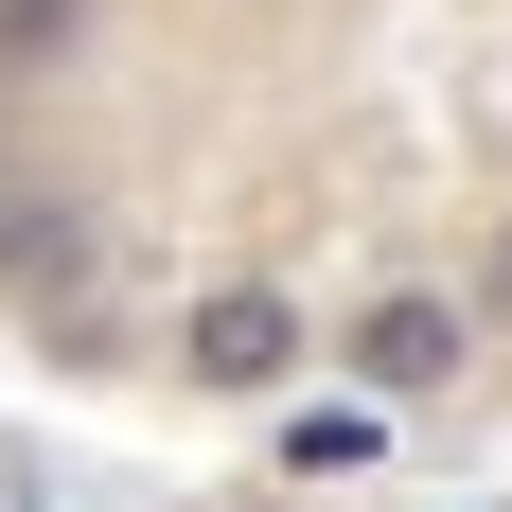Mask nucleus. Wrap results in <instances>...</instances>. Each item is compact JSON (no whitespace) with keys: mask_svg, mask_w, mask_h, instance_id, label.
<instances>
[{"mask_svg":"<svg viewBox=\"0 0 512 512\" xmlns=\"http://www.w3.org/2000/svg\"><path fill=\"white\" fill-rule=\"evenodd\" d=\"M460 354H477V336H460V301H424V283H389V301L336 336V371H354V407H371V424H389V407H424Z\"/></svg>","mask_w":512,"mask_h":512,"instance_id":"1","label":"nucleus"},{"mask_svg":"<svg viewBox=\"0 0 512 512\" xmlns=\"http://www.w3.org/2000/svg\"><path fill=\"white\" fill-rule=\"evenodd\" d=\"M301 354H318V336H301L283 283H212V301L177 318V371H195V389H283Z\"/></svg>","mask_w":512,"mask_h":512,"instance_id":"2","label":"nucleus"},{"mask_svg":"<svg viewBox=\"0 0 512 512\" xmlns=\"http://www.w3.org/2000/svg\"><path fill=\"white\" fill-rule=\"evenodd\" d=\"M283 460H301V477H354V460H371V407H301V424H283Z\"/></svg>","mask_w":512,"mask_h":512,"instance_id":"3","label":"nucleus"}]
</instances>
